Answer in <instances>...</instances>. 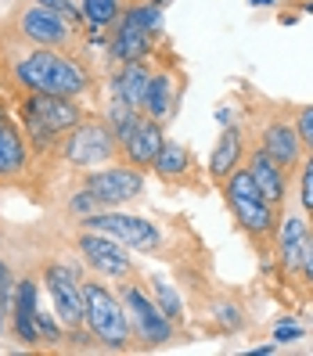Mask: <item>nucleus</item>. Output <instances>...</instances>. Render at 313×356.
<instances>
[{
  "instance_id": "19",
  "label": "nucleus",
  "mask_w": 313,
  "mask_h": 356,
  "mask_svg": "<svg viewBox=\"0 0 313 356\" xmlns=\"http://www.w3.org/2000/svg\"><path fill=\"white\" fill-rule=\"evenodd\" d=\"M238 162H241V134L238 130H223V137L216 140L213 159H209V173H213L216 180H227L231 170H238Z\"/></svg>"
},
{
  "instance_id": "2",
  "label": "nucleus",
  "mask_w": 313,
  "mask_h": 356,
  "mask_svg": "<svg viewBox=\"0 0 313 356\" xmlns=\"http://www.w3.org/2000/svg\"><path fill=\"white\" fill-rule=\"evenodd\" d=\"M83 309H87V324L97 334L101 346L109 349H127L130 346V317H127V306L122 299H115L104 284L97 281H83Z\"/></svg>"
},
{
  "instance_id": "10",
  "label": "nucleus",
  "mask_w": 313,
  "mask_h": 356,
  "mask_svg": "<svg viewBox=\"0 0 313 356\" xmlns=\"http://www.w3.org/2000/svg\"><path fill=\"white\" fill-rule=\"evenodd\" d=\"M115 152V134L112 127L104 122H79L76 134L69 137V162L72 165H97V162H109Z\"/></svg>"
},
{
  "instance_id": "24",
  "label": "nucleus",
  "mask_w": 313,
  "mask_h": 356,
  "mask_svg": "<svg viewBox=\"0 0 313 356\" xmlns=\"http://www.w3.org/2000/svg\"><path fill=\"white\" fill-rule=\"evenodd\" d=\"M119 15V0H83V18L90 29H104L112 26Z\"/></svg>"
},
{
  "instance_id": "14",
  "label": "nucleus",
  "mask_w": 313,
  "mask_h": 356,
  "mask_svg": "<svg viewBox=\"0 0 313 356\" xmlns=\"http://www.w3.org/2000/svg\"><path fill=\"white\" fill-rule=\"evenodd\" d=\"M36 281L26 277V281H15V306H11V324H15V334L18 342H40V327H36Z\"/></svg>"
},
{
  "instance_id": "31",
  "label": "nucleus",
  "mask_w": 313,
  "mask_h": 356,
  "mask_svg": "<svg viewBox=\"0 0 313 356\" xmlns=\"http://www.w3.org/2000/svg\"><path fill=\"white\" fill-rule=\"evenodd\" d=\"M299 270H303V274H306V281L313 284V245L306 248V256H303V266H299Z\"/></svg>"
},
{
  "instance_id": "18",
  "label": "nucleus",
  "mask_w": 313,
  "mask_h": 356,
  "mask_svg": "<svg viewBox=\"0 0 313 356\" xmlns=\"http://www.w3.org/2000/svg\"><path fill=\"white\" fill-rule=\"evenodd\" d=\"M148 83H152V72L141 65V61H127V69H122L112 83V94L122 97L130 104V108H144V97H148Z\"/></svg>"
},
{
  "instance_id": "27",
  "label": "nucleus",
  "mask_w": 313,
  "mask_h": 356,
  "mask_svg": "<svg viewBox=\"0 0 313 356\" xmlns=\"http://www.w3.org/2000/svg\"><path fill=\"white\" fill-rule=\"evenodd\" d=\"M299 195H303V205L313 213V155L306 159L303 165V177H299Z\"/></svg>"
},
{
  "instance_id": "17",
  "label": "nucleus",
  "mask_w": 313,
  "mask_h": 356,
  "mask_svg": "<svg viewBox=\"0 0 313 356\" xmlns=\"http://www.w3.org/2000/svg\"><path fill=\"white\" fill-rule=\"evenodd\" d=\"M248 173H252L259 195L274 205V209L284 202V170H281V165L270 159L266 152H256L252 159H248Z\"/></svg>"
},
{
  "instance_id": "16",
  "label": "nucleus",
  "mask_w": 313,
  "mask_h": 356,
  "mask_svg": "<svg viewBox=\"0 0 313 356\" xmlns=\"http://www.w3.org/2000/svg\"><path fill=\"white\" fill-rule=\"evenodd\" d=\"M310 245H313V238H310V227L303 223V216H288V220L281 223V238H278L281 266H284V270H299Z\"/></svg>"
},
{
  "instance_id": "30",
  "label": "nucleus",
  "mask_w": 313,
  "mask_h": 356,
  "mask_svg": "<svg viewBox=\"0 0 313 356\" xmlns=\"http://www.w3.org/2000/svg\"><path fill=\"white\" fill-rule=\"evenodd\" d=\"M299 334H303V331H299L296 324H281V327L274 331V339H278V342H288V339H299Z\"/></svg>"
},
{
  "instance_id": "28",
  "label": "nucleus",
  "mask_w": 313,
  "mask_h": 356,
  "mask_svg": "<svg viewBox=\"0 0 313 356\" xmlns=\"http://www.w3.org/2000/svg\"><path fill=\"white\" fill-rule=\"evenodd\" d=\"M94 205H97V202H94V195L87 191V187H83V191L72 198V213H79V216H90V213H94Z\"/></svg>"
},
{
  "instance_id": "11",
  "label": "nucleus",
  "mask_w": 313,
  "mask_h": 356,
  "mask_svg": "<svg viewBox=\"0 0 313 356\" xmlns=\"http://www.w3.org/2000/svg\"><path fill=\"white\" fill-rule=\"evenodd\" d=\"M79 252L97 274L104 277H130V256L115 238L101 234V230H90V234H79Z\"/></svg>"
},
{
  "instance_id": "6",
  "label": "nucleus",
  "mask_w": 313,
  "mask_h": 356,
  "mask_svg": "<svg viewBox=\"0 0 313 356\" xmlns=\"http://www.w3.org/2000/svg\"><path fill=\"white\" fill-rule=\"evenodd\" d=\"M87 191L97 205H127L144 195V177L134 165H109V170L87 173Z\"/></svg>"
},
{
  "instance_id": "32",
  "label": "nucleus",
  "mask_w": 313,
  "mask_h": 356,
  "mask_svg": "<svg viewBox=\"0 0 313 356\" xmlns=\"http://www.w3.org/2000/svg\"><path fill=\"white\" fill-rule=\"evenodd\" d=\"M148 4H155V8H162V4H166V0H148Z\"/></svg>"
},
{
  "instance_id": "33",
  "label": "nucleus",
  "mask_w": 313,
  "mask_h": 356,
  "mask_svg": "<svg viewBox=\"0 0 313 356\" xmlns=\"http://www.w3.org/2000/svg\"><path fill=\"white\" fill-rule=\"evenodd\" d=\"M252 4H274V0H252Z\"/></svg>"
},
{
  "instance_id": "15",
  "label": "nucleus",
  "mask_w": 313,
  "mask_h": 356,
  "mask_svg": "<svg viewBox=\"0 0 313 356\" xmlns=\"http://www.w3.org/2000/svg\"><path fill=\"white\" fill-rule=\"evenodd\" d=\"M263 152L274 159L281 170H296L299 159H303V140L288 122H270L266 134H263Z\"/></svg>"
},
{
  "instance_id": "1",
  "label": "nucleus",
  "mask_w": 313,
  "mask_h": 356,
  "mask_svg": "<svg viewBox=\"0 0 313 356\" xmlns=\"http://www.w3.org/2000/svg\"><path fill=\"white\" fill-rule=\"evenodd\" d=\"M15 79L33 94H58V97H76L87 90V72L72 58L54 54V51H33L15 65Z\"/></svg>"
},
{
  "instance_id": "23",
  "label": "nucleus",
  "mask_w": 313,
  "mask_h": 356,
  "mask_svg": "<svg viewBox=\"0 0 313 356\" xmlns=\"http://www.w3.org/2000/svg\"><path fill=\"white\" fill-rule=\"evenodd\" d=\"M152 291H155V306L162 309V317L170 321V324H180V321H184V306H180L177 291L166 284V281H159V277L152 281Z\"/></svg>"
},
{
  "instance_id": "7",
  "label": "nucleus",
  "mask_w": 313,
  "mask_h": 356,
  "mask_svg": "<svg viewBox=\"0 0 313 356\" xmlns=\"http://www.w3.org/2000/svg\"><path fill=\"white\" fill-rule=\"evenodd\" d=\"M83 227L90 230H101V234L115 238L119 245H130V248H141V252H152V248H159V230L141 220V216H130V213H90L87 220H83Z\"/></svg>"
},
{
  "instance_id": "13",
  "label": "nucleus",
  "mask_w": 313,
  "mask_h": 356,
  "mask_svg": "<svg viewBox=\"0 0 313 356\" xmlns=\"http://www.w3.org/2000/svg\"><path fill=\"white\" fill-rule=\"evenodd\" d=\"M22 33L29 40H36V44H44V47H61V44H69V18L33 4L22 15Z\"/></svg>"
},
{
  "instance_id": "20",
  "label": "nucleus",
  "mask_w": 313,
  "mask_h": 356,
  "mask_svg": "<svg viewBox=\"0 0 313 356\" xmlns=\"http://www.w3.org/2000/svg\"><path fill=\"white\" fill-rule=\"evenodd\" d=\"M26 165V144L8 119H0V177H11Z\"/></svg>"
},
{
  "instance_id": "12",
  "label": "nucleus",
  "mask_w": 313,
  "mask_h": 356,
  "mask_svg": "<svg viewBox=\"0 0 313 356\" xmlns=\"http://www.w3.org/2000/svg\"><path fill=\"white\" fill-rule=\"evenodd\" d=\"M115 144L122 148V155H127V162L134 165V170H148V165H155V155L162 148V130L155 119H134V127L127 134H119Z\"/></svg>"
},
{
  "instance_id": "4",
  "label": "nucleus",
  "mask_w": 313,
  "mask_h": 356,
  "mask_svg": "<svg viewBox=\"0 0 313 356\" xmlns=\"http://www.w3.org/2000/svg\"><path fill=\"white\" fill-rule=\"evenodd\" d=\"M162 26V15L155 4H141V8H130L122 11V22H119V33L112 40V54L127 65V61H144V54H148L152 40L148 33Z\"/></svg>"
},
{
  "instance_id": "29",
  "label": "nucleus",
  "mask_w": 313,
  "mask_h": 356,
  "mask_svg": "<svg viewBox=\"0 0 313 356\" xmlns=\"http://www.w3.org/2000/svg\"><path fill=\"white\" fill-rule=\"evenodd\" d=\"M36 4H40V8H47V11H58V15H65V18H72V15H76L69 0H36Z\"/></svg>"
},
{
  "instance_id": "9",
  "label": "nucleus",
  "mask_w": 313,
  "mask_h": 356,
  "mask_svg": "<svg viewBox=\"0 0 313 356\" xmlns=\"http://www.w3.org/2000/svg\"><path fill=\"white\" fill-rule=\"evenodd\" d=\"M22 119H33L40 122L44 130H51L54 137L65 134V130H76L79 127V104L72 97H58V94H33L26 104H22Z\"/></svg>"
},
{
  "instance_id": "21",
  "label": "nucleus",
  "mask_w": 313,
  "mask_h": 356,
  "mask_svg": "<svg viewBox=\"0 0 313 356\" xmlns=\"http://www.w3.org/2000/svg\"><path fill=\"white\" fill-rule=\"evenodd\" d=\"M170 94H173V79L166 76V72H159V76H152V83H148V97H144V112H148V119H166L173 112V104H170Z\"/></svg>"
},
{
  "instance_id": "25",
  "label": "nucleus",
  "mask_w": 313,
  "mask_h": 356,
  "mask_svg": "<svg viewBox=\"0 0 313 356\" xmlns=\"http://www.w3.org/2000/svg\"><path fill=\"white\" fill-rule=\"evenodd\" d=\"M11 306H15V277H11V266L0 263V331L11 321Z\"/></svg>"
},
{
  "instance_id": "3",
  "label": "nucleus",
  "mask_w": 313,
  "mask_h": 356,
  "mask_svg": "<svg viewBox=\"0 0 313 356\" xmlns=\"http://www.w3.org/2000/svg\"><path fill=\"white\" fill-rule=\"evenodd\" d=\"M227 205L234 209L238 223L248 230V234H256V238L274 234V223H278L274 213L278 209L259 195V187H256V180H252L248 170H234L231 177H227Z\"/></svg>"
},
{
  "instance_id": "22",
  "label": "nucleus",
  "mask_w": 313,
  "mask_h": 356,
  "mask_svg": "<svg viewBox=\"0 0 313 356\" xmlns=\"http://www.w3.org/2000/svg\"><path fill=\"white\" fill-rule=\"evenodd\" d=\"M187 165H191V159H187V148L184 144H173V140H162V148H159V155H155V170L166 177V180H173V177H180Z\"/></svg>"
},
{
  "instance_id": "5",
  "label": "nucleus",
  "mask_w": 313,
  "mask_h": 356,
  "mask_svg": "<svg viewBox=\"0 0 313 356\" xmlns=\"http://www.w3.org/2000/svg\"><path fill=\"white\" fill-rule=\"evenodd\" d=\"M44 284H47L51 299H54V317H58V324H65V327L76 331L83 321H87V309H83V281L72 274L69 266L51 263L47 274H44Z\"/></svg>"
},
{
  "instance_id": "8",
  "label": "nucleus",
  "mask_w": 313,
  "mask_h": 356,
  "mask_svg": "<svg viewBox=\"0 0 313 356\" xmlns=\"http://www.w3.org/2000/svg\"><path fill=\"white\" fill-rule=\"evenodd\" d=\"M122 306H127V317H130L134 331L148 346H162V342L173 339V324L162 317V309L144 296L137 284H127V291H122Z\"/></svg>"
},
{
  "instance_id": "26",
  "label": "nucleus",
  "mask_w": 313,
  "mask_h": 356,
  "mask_svg": "<svg viewBox=\"0 0 313 356\" xmlns=\"http://www.w3.org/2000/svg\"><path fill=\"white\" fill-rule=\"evenodd\" d=\"M296 134H299V140H303V148H310V152H313V104H306V108L299 112Z\"/></svg>"
}]
</instances>
